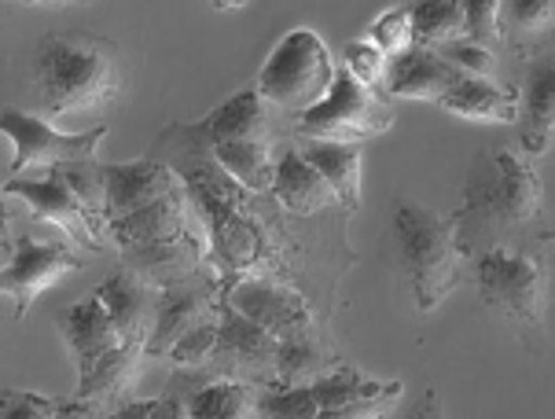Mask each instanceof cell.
<instances>
[{
	"mask_svg": "<svg viewBox=\"0 0 555 419\" xmlns=\"http://www.w3.org/2000/svg\"><path fill=\"white\" fill-rule=\"evenodd\" d=\"M456 218L460 244L467 254H486L493 247L544 250L555 232L544 225L541 176L515 147H486L475 158L464 184V207Z\"/></svg>",
	"mask_w": 555,
	"mask_h": 419,
	"instance_id": "cell-1",
	"label": "cell"
},
{
	"mask_svg": "<svg viewBox=\"0 0 555 419\" xmlns=\"http://www.w3.org/2000/svg\"><path fill=\"white\" fill-rule=\"evenodd\" d=\"M121 52L115 41L96 34H49L30 55V115L67 118L100 110L121 96Z\"/></svg>",
	"mask_w": 555,
	"mask_h": 419,
	"instance_id": "cell-2",
	"label": "cell"
},
{
	"mask_svg": "<svg viewBox=\"0 0 555 419\" xmlns=\"http://www.w3.org/2000/svg\"><path fill=\"white\" fill-rule=\"evenodd\" d=\"M393 244L401 273L409 276L420 313H435L464 279L467 250L460 244L456 218L435 213L420 202H398L393 210Z\"/></svg>",
	"mask_w": 555,
	"mask_h": 419,
	"instance_id": "cell-3",
	"label": "cell"
},
{
	"mask_svg": "<svg viewBox=\"0 0 555 419\" xmlns=\"http://www.w3.org/2000/svg\"><path fill=\"white\" fill-rule=\"evenodd\" d=\"M478 294L493 313L515 324L526 335L544 331V305H548V265L544 250L493 247L475 258Z\"/></svg>",
	"mask_w": 555,
	"mask_h": 419,
	"instance_id": "cell-4",
	"label": "cell"
},
{
	"mask_svg": "<svg viewBox=\"0 0 555 419\" xmlns=\"http://www.w3.org/2000/svg\"><path fill=\"white\" fill-rule=\"evenodd\" d=\"M335 74L338 67L332 63V52L313 30H291L261 67L258 92L272 107L306 115L327 100Z\"/></svg>",
	"mask_w": 555,
	"mask_h": 419,
	"instance_id": "cell-5",
	"label": "cell"
},
{
	"mask_svg": "<svg viewBox=\"0 0 555 419\" xmlns=\"http://www.w3.org/2000/svg\"><path fill=\"white\" fill-rule=\"evenodd\" d=\"M0 133L12 147V162L4 173L8 181H15V176L55 173L74 162H96L100 144L107 140V126L85 129V133H60L30 110H4Z\"/></svg>",
	"mask_w": 555,
	"mask_h": 419,
	"instance_id": "cell-6",
	"label": "cell"
},
{
	"mask_svg": "<svg viewBox=\"0 0 555 419\" xmlns=\"http://www.w3.org/2000/svg\"><path fill=\"white\" fill-rule=\"evenodd\" d=\"M298 136L302 140H335V144H361L369 136H383L393 129V107L379 100V92L353 78L350 70L335 74V86L324 104L298 115Z\"/></svg>",
	"mask_w": 555,
	"mask_h": 419,
	"instance_id": "cell-7",
	"label": "cell"
},
{
	"mask_svg": "<svg viewBox=\"0 0 555 419\" xmlns=\"http://www.w3.org/2000/svg\"><path fill=\"white\" fill-rule=\"evenodd\" d=\"M85 269V254L70 244L63 232L41 236V232H23L15 239L12 258L4 262L0 291L15 302V316H26L37 294H44L60 279H67Z\"/></svg>",
	"mask_w": 555,
	"mask_h": 419,
	"instance_id": "cell-8",
	"label": "cell"
},
{
	"mask_svg": "<svg viewBox=\"0 0 555 419\" xmlns=\"http://www.w3.org/2000/svg\"><path fill=\"white\" fill-rule=\"evenodd\" d=\"M4 195L8 199H23L34 218H41L44 225L63 232L74 247L92 250V254L103 250V225L92 218V210L85 207L81 195L70 188L67 176L60 170L44 176H15V181H4Z\"/></svg>",
	"mask_w": 555,
	"mask_h": 419,
	"instance_id": "cell-9",
	"label": "cell"
},
{
	"mask_svg": "<svg viewBox=\"0 0 555 419\" xmlns=\"http://www.w3.org/2000/svg\"><path fill=\"white\" fill-rule=\"evenodd\" d=\"M221 305L214 302V287L206 284L203 273L181 284L158 287V305H155V328L147 339V357H169L177 342L184 339L192 328H199L206 316H214Z\"/></svg>",
	"mask_w": 555,
	"mask_h": 419,
	"instance_id": "cell-10",
	"label": "cell"
},
{
	"mask_svg": "<svg viewBox=\"0 0 555 419\" xmlns=\"http://www.w3.org/2000/svg\"><path fill=\"white\" fill-rule=\"evenodd\" d=\"M103 188H107V207H103V228L133 218L152 202L173 195L181 184L169 166L140 158V162H115L103 166Z\"/></svg>",
	"mask_w": 555,
	"mask_h": 419,
	"instance_id": "cell-11",
	"label": "cell"
},
{
	"mask_svg": "<svg viewBox=\"0 0 555 419\" xmlns=\"http://www.w3.org/2000/svg\"><path fill=\"white\" fill-rule=\"evenodd\" d=\"M224 305H232V310L254 320L258 328H266L280 342L313 328L302 298L287 291V287L272 284V279H243L224 294Z\"/></svg>",
	"mask_w": 555,
	"mask_h": 419,
	"instance_id": "cell-12",
	"label": "cell"
},
{
	"mask_svg": "<svg viewBox=\"0 0 555 419\" xmlns=\"http://www.w3.org/2000/svg\"><path fill=\"white\" fill-rule=\"evenodd\" d=\"M55 328L67 339L70 357H74V365H78V379L92 376V368H96L111 350H118L121 342H126L96 294L85 298V302L55 310Z\"/></svg>",
	"mask_w": 555,
	"mask_h": 419,
	"instance_id": "cell-13",
	"label": "cell"
},
{
	"mask_svg": "<svg viewBox=\"0 0 555 419\" xmlns=\"http://www.w3.org/2000/svg\"><path fill=\"white\" fill-rule=\"evenodd\" d=\"M464 74L449 67L438 52L427 49H404L393 55L387 78H383V92L393 100H427V104H441L449 89H456Z\"/></svg>",
	"mask_w": 555,
	"mask_h": 419,
	"instance_id": "cell-14",
	"label": "cell"
},
{
	"mask_svg": "<svg viewBox=\"0 0 555 419\" xmlns=\"http://www.w3.org/2000/svg\"><path fill=\"white\" fill-rule=\"evenodd\" d=\"M96 298L103 302V310L111 313L121 339L140 342V346L147 350V339H152V328H155V305H158V291H152V284H144L137 273L121 269L107 284H100Z\"/></svg>",
	"mask_w": 555,
	"mask_h": 419,
	"instance_id": "cell-15",
	"label": "cell"
},
{
	"mask_svg": "<svg viewBox=\"0 0 555 419\" xmlns=\"http://www.w3.org/2000/svg\"><path fill=\"white\" fill-rule=\"evenodd\" d=\"M343 353L324 339L317 328H309L295 339H284L276 350V387L272 390H298V387H317L320 379H327L332 371L343 368Z\"/></svg>",
	"mask_w": 555,
	"mask_h": 419,
	"instance_id": "cell-16",
	"label": "cell"
},
{
	"mask_svg": "<svg viewBox=\"0 0 555 419\" xmlns=\"http://www.w3.org/2000/svg\"><path fill=\"white\" fill-rule=\"evenodd\" d=\"M522 152L538 158L548 152L555 136V52L541 55L526 74L522 96Z\"/></svg>",
	"mask_w": 555,
	"mask_h": 419,
	"instance_id": "cell-17",
	"label": "cell"
},
{
	"mask_svg": "<svg viewBox=\"0 0 555 419\" xmlns=\"http://www.w3.org/2000/svg\"><path fill=\"white\" fill-rule=\"evenodd\" d=\"M272 195L280 199V207L298 213V218H309V213H320L338 202L332 184H327L324 176H320V170H313L302 158V152H295V147L276 158V184H272Z\"/></svg>",
	"mask_w": 555,
	"mask_h": 419,
	"instance_id": "cell-18",
	"label": "cell"
},
{
	"mask_svg": "<svg viewBox=\"0 0 555 419\" xmlns=\"http://www.w3.org/2000/svg\"><path fill=\"white\" fill-rule=\"evenodd\" d=\"M441 107L453 110L456 118L486 122V126H515L522 118L519 92L496 86V81H478V78H464L456 89H449Z\"/></svg>",
	"mask_w": 555,
	"mask_h": 419,
	"instance_id": "cell-19",
	"label": "cell"
},
{
	"mask_svg": "<svg viewBox=\"0 0 555 419\" xmlns=\"http://www.w3.org/2000/svg\"><path fill=\"white\" fill-rule=\"evenodd\" d=\"M203 136V144H229V140H269V110L258 89H243L232 100H224L218 110L192 126Z\"/></svg>",
	"mask_w": 555,
	"mask_h": 419,
	"instance_id": "cell-20",
	"label": "cell"
},
{
	"mask_svg": "<svg viewBox=\"0 0 555 419\" xmlns=\"http://www.w3.org/2000/svg\"><path fill=\"white\" fill-rule=\"evenodd\" d=\"M184 225H188V199H184V192L177 188L173 195L152 202V207H144L140 213H133V218L118 221V225H111L107 232L115 236L121 254H126V250H137V247H147V244H163V239L188 236Z\"/></svg>",
	"mask_w": 555,
	"mask_h": 419,
	"instance_id": "cell-21",
	"label": "cell"
},
{
	"mask_svg": "<svg viewBox=\"0 0 555 419\" xmlns=\"http://www.w3.org/2000/svg\"><path fill=\"white\" fill-rule=\"evenodd\" d=\"M302 158L320 170L335 188L346 210H361V144H335V140H302Z\"/></svg>",
	"mask_w": 555,
	"mask_h": 419,
	"instance_id": "cell-22",
	"label": "cell"
},
{
	"mask_svg": "<svg viewBox=\"0 0 555 419\" xmlns=\"http://www.w3.org/2000/svg\"><path fill=\"white\" fill-rule=\"evenodd\" d=\"M144 357H147V350L140 346V342H121L118 350H111L107 357L92 368V376L78 379L74 397H85V402H96V405L107 408L111 402L126 397L129 390L137 387L140 368H144Z\"/></svg>",
	"mask_w": 555,
	"mask_h": 419,
	"instance_id": "cell-23",
	"label": "cell"
},
{
	"mask_svg": "<svg viewBox=\"0 0 555 419\" xmlns=\"http://www.w3.org/2000/svg\"><path fill=\"white\" fill-rule=\"evenodd\" d=\"M309 390H313L320 413H335V408L369 405V402H398L404 387L398 379H369L361 368L346 361L343 368L332 371L327 379H320V383Z\"/></svg>",
	"mask_w": 555,
	"mask_h": 419,
	"instance_id": "cell-24",
	"label": "cell"
},
{
	"mask_svg": "<svg viewBox=\"0 0 555 419\" xmlns=\"http://www.w3.org/2000/svg\"><path fill=\"white\" fill-rule=\"evenodd\" d=\"M210 152L221 162V170L247 192L261 195L276 184V158H272L269 140H229V144H214Z\"/></svg>",
	"mask_w": 555,
	"mask_h": 419,
	"instance_id": "cell-25",
	"label": "cell"
},
{
	"mask_svg": "<svg viewBox=\"0 0 555 419\" xmlns=\"http://www.w3.org/2000/svg\"><path fill=\"white\" fill-rule=\"evenodd\" d=\"M467 37V8L456 0L438 4H412V49L438 52Z\"/></svg>",
	"mask_w": 555,
	"mask_h": 419,
	"instance_id": "cell-26",
	"label": "cell"
},
{
	"mask_svg": "<svg viewBox=\"0 0 555 419\" xmlns=\"http://www.w3.org/2000/svg\"><path fill=\"white\" fill-rule=\"evenodd\" d=\"M188 419H261V390L247 383H214L188 397Z\"/></svg>",
	"mask_w": 555,
	"mask_h": 419,
	"instance_id": "cell-27",
	"label": "cell"
},
{
	"mask_svg": "<svg viewBox=\"0 0 555 419\" xmlns=\"http://www.w3.org/2000/svg\"><path fill=\"white\" fill-rule=\"evenodd\" d=\"M504 37H538L555 30V0H507L501 4Z\"/></svg>",
	"mask_w": 555,
	"mask_h": 419,
	"instance_id": "cell-28",
	"label": "cell"
},
{
	"mask_svg": "<svg viewBox=\"0 0 555 419\" xmlns=\"http://www.w3.org/2000/svg\"><path fill=\"white\" fill-rule=\"evenodd\" d=\"M218 335H221V310L214 313V316H206L199 328L188 331L166 361L173 368H199V365L210 361V353L218 350Z\"/></svg>",
	"mask_w": 555,
	"mask_h": 419,
	"instance_id": "cell-29",
	"label": "cell"
},
{
	"mask_svg": "<svg viewBox=\"0 0 555 419\" xmlns=\"http://www.w3.org/2000/svg\"><path fill=\"white\" fill-rule=\"evenodd\" d=\"M467 37L464 41L478 44V49L493 52L504 44V23H501V4L496 0H467Z\"/></svg>",
	"mask_w": 555,
	"mask_h": 419,
	"instance_id": "cell-30",
	"label": "cell"
},
{
	"mask_svg": "<svg viewBox=\"0 0 555 419\" xmlns=\"http://www.w3.org/2000/svg\"><path fill=\"white\" fill-rule=\"evenodd\" d=\"M369 41L379 49L387 60H393V55H401L404 49H412V8H390L387 15H379L372 23L369 30Z\"/></svg>",
	"mask_w": 555,
	"mask_h": 419,
	"instance_id": "cell-31",
	"label": "cell"
},
{
	"mask_svg": "<svg viewBox=\"0 0 555 419\" xmlns=\"http://www.w3.org/2000/svg\"><path fill=\"white\" fill-rule=\"evenodd\" d=\"M320 405L309 387L261 390V419H317Z\"/></svg>",
	"mask_w": 555,
	"mask_h": 419,
	"instance_id": "cell-32",
	"label": "cell"
},
{
	"mask_svg": "<svg viewBox=\"0 0 555 419\" xmlns=\"http://www.w3.org/2000/svg\"><path fill=\"white\" fill-rule=\"evenodd\" d=\"M441 60L449 63L453 70H460L464 78H478V81H496V55L478 49L472 41H456V44H446L438 49Z\"/></svg>",
	"mask_w": 555,
	"mask_h": 419,
	"instance_id": "cell-33",
	"label": "cell"
},
{
	"mask_svg": "<svg viewBox=\"0 0 555 419\" xmlns=\"http://www.w3.org/2000/svg\"><path fill=\"white\" fill-rule=\"evenodd\" d=\"M387 67L390 60L375 49L372 41H350L346 44V70L353 74L361 86H383V78H387Z\"/></svg>",
	"mask_w": 555,
	"mask_h": 419,
	"instance_id": "cell-34",
	"label": "cell"
},
{
	"mask_svg": "<svg viewBox=\"0 0 555 419\" xmlns=\"http://www.w3.org/2000/svg\"><path fill=\"white\" fill-rule=\"evenodd\" d=\"M60 402L30 390H0V419H55Z\"/></svg>",
	"mask_w": 555,
	"mask_h": 419,
	"instance_id": "cell-35",
	"label": "cell"
},
{
	"mask_svg": "<svg viewBox=\"0 0 555 419\" xmlns=\"http://www.w3.org/2000/svg\"><path fill=\"white\" fill-rule=\"evenodd\" d=\"M111 419H188V405L173 394L144 397V402L118 405L115 413H111Z\"/></svg>",
	"mask_w": 555,
	"mask_h": 419,
	"instance_id": "cell-36",
	"label": "cell"
},
{
	"mask_svg": "<svg viewBox=\"0 0 555 419\" xmlns=\"http://www.w3.org/2000/svg\"><path fill=\"white\" fill-rule=\"evenodd\" d=\"M55 419H111V408L96 402H85V397H63Z\"/></svg>",
	"mask_w": 555,
	"mask_h": 419,
	"instance_id": "cell-37",
	"label": "cell"
},
{
	"mask_svg": "<svg viewBox=\"0 0 555 419\" xmlns=\"http://www.w3.org/2000/svg\"><path fill=\"white\" fill-rule=\"evenodd\" d=\"M393 402H369V405H350L335 408V413H320L317 419H387Z\"/></svg>",
	"mask_w": 555,
	"mask_h": 419,
	"instance_id": "cell-38",
	"label": "cell"
},
{
	"mask_svg": "<svg viewBox=\"0 0 555 419\" xmlns=\"http://www.w3.org/2000/svg\"><path fill=\"white\" fill-rule=\"evenodd\" d=\"M412 419H446V413H441L438 390H427V394H423V402L416 405V413H412Z\"/></svg>",
	"mask_w": 555,
	"mask_h": 419,
	"instance_id": "cell-39",
	"label": "cell"
}]
</instances>
